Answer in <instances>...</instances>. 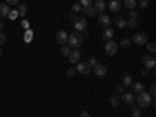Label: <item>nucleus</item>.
Here are the masks:
<instances>
[{
	"instance_id": "nucleus-36",
	"label": "nucleus",
	"mask_w": 156,
	"mask_h": 117,
	"mask_svg": "<svg viewBox=\"0 0 156 117\" xmlns=\"http://www.w3.org/2000/svg\"><path fill=\"white\" fill-rule=\"evenodd\" d=\"M5 42H6V34L3 31H0V45L5 44Z\"/></svg>"
},
{
	"instance_id": "nucleus-6",
	"label": "nucleus",
	"mask_w": 156,
	"mask_h": 117,
	"mask_svg": "<svg viewBox=\"0 0 156 117\" xmlns=\"http://www.w3.org/2000/svg\"><path fill=\"white\" fill-rule=\"evenodd\" d=\"M86 25H87V22H86V19L84 17H78L76 16V19L73 20V28H75V31H83V30H86Z\"/></svg>"
},
{
	"instance_id": "nucleus-45",
	"label": "nucleus",
	"mask_w": 156,
	"mask_h": 117,
	"mask_svg": "<svg viewBox=\"0 0 156 117\" xmlns=\"http://www.w3.org/2000/svg\"><path fill=\"white\" fill-rule=\"evenodd\" d=\"M3 27H5V22H3V20H0V31L3 30Z\"/></svg>"
},
{
	"instance_id": "nucleus-46",
	"label": "nucleus",
	"mask_w": 156,
	"mask_h": 117,
	"mask_svg": "<svg viewBox=\"0 0 156 117\" xmlns=\"http://www.w3.org/2000/svg\"><path fill=\"white\" fill-rule=\"evenodd\" d=\"M81 34H84V37H86V36H89V31H87V30H83Z\"/></svg>"
},
{
	"instance_id": "nucleus-37",
	"label": "nucleus",
	"mask_w": 156,
	"mask_h": 117,
	"mask_svg": "<svg viewBox=\"0 0 156 117\" xmlns=\"http://www.w3.org/2000/svg\"><path fill=\"white\" fill-rule=\"evenodd\" d=\"M6 5H8V6H14V5H19V0H6Z\"/></svg>"
},
{
	"instance_id": "nucleus-40",
	"label": "nucleus",
	"mask_w": 156,
	"mask_h": 117,
	"mask_svg": "<svg viewBox=\"0 0 156 117\" xmlns=\"http://www.w3.org/2000/svg\"><path fill=\"white\" fill-rule=\"evenodd\" d=\"M22 28H25V30H28V28H30L28 20H22Z\"/></svg>"
},
{
	"instance_id": "nucleus-29",
	"label": "nucleus",
	"mask_w": 156,
	"mask_h": 117,
	"mask_svg": "<svg viewBox=\"0 0 156 117\" xmlns=\"http://www.w3.org/2000/svg\"><path fill=\"white\" fill-rule=\"evenodd\" d=\"M145 45H147V50L150 51V53H154L156 51V44L154 42H147Z\"/></svg>"
},
{
	"instance_id": "nucleus-22",
	"label": "nucleus",
	"mask_w": 156,
	"mask_h": 117,
	"mask_svg": "<svg viewBox=\"0 0 156 117\" xmlns=\"http://www.w3.org/2000/svg\"><path fill=\"white\" fill-rule=\"evenodd\" d=\"M17 12H19V16H25V14H27V5H25V3H19L17 5Z\"/></svg>"
},
{
	"instance_id": "nucleus-16",
	"label": "nucleus",
	"mask_w": 156,
	"mask_h": 117,
	"mask_svg": "<svg viewBox=\"0 0 156 117\" xmlns=\"http://www.w3.org/2000/svg\"><path fill=\"white\" fill-rule=\"evenodd\" d=\"M9 6L6 5V3H0V17L2 19H5V17H8V14H9Z\"/></svg>"
},
{
	"instance_id": "nucleus-43",
	"label": "nucleus",
	"mask_w": 156,
	"mask_h": 117,
	"mask_svg": "<svg viewBox=\"0 0 156 117\" xmlns=\"http://www.w3.org/2000/svg\"><path fill=\"white\" fill-rule=\"evenodd\" d=\"M69 19H70V20L73 22V20L76 19V14H75V12H70V16H69Z\"/></svg>"
},
{
	"instance_id": "nucleus-42",
	"label": "nucleus",
	"mask_w": 156,
	"mask_h": 117,
	"mask_svg": "<svg viewBox=\"0 0 156 117\" xmlns=\"http://www.w3.org/2000/svg\"><path fill=\"white\" fill-rule=\"evenodd\" d=\"M115 90H117V92H123V86H122V84H119V86L115 87Z\"/></svg>"
},
{
	"instance_id": "nucleus-41",
	"label": "nucleus",
	"mask_w": 156,
	"mask_h": 117,
	"mask_svg": "<svg viewBox=\"0 0 156 117\" xmlns=\"http://www.w3.org/2000/svg\"><path fill=\"white\" fill-rule=\"evenodd\" d=\"M140 72H142V76H148V75H150V72H148L147 69H142Z\"/></svg>"
},
{
	"instance_id": "nucleus-44",
	"label": "nucleus",
	"mask_w": 156,
	"mask_h": 117,
	"mask_svg": "<svg viewBox=\"0 0 156 117\" xmlns=\"http://www.w3.org/2000/svg\"><path fill=\"white\" fill-rule=\"evenodd\" d=\"M81 117H89V112L87 111H81Z\"/></svg>"
},
{
	"instance_id": "nucleus-4",
	"label": "nucleus",
	"mask_w": 156,
	"mask_h": 117,
	"mask_svg": "<svg viewBox=\"0 0 156 117\" xmlns=\"http://www.w3.org/2000/svg\"><path fill=\"white\" fill-rule=\"evenodd\" d=\"M117 48H119V44L111 39V41H106V44H105V53L108 56H114L117 53Z\"/></svg>"
},
{
	"instance_id": "nucleus-32",
	"label": "nucleus",
	"mask_w": 156,
	"mask_h": 117,
	"mask_svg": "<svg viewBox=\"0 0 156 117\" xmlns=\"http://www.w3.org/2000/svg\"><path fill=\"white\" fill-rule=\"evenodd\" d=\"M131 117H142V112H140V109H139V108H134V109L131 111Z\"/></svg>"
},
{
	"instance_id": "nucleus-9",
	"label": "nucleus",
	"mask_w": 156,
	"mask_h": 117,
	"mask_svg": "<svg viewBox=\"0 0 156 117\" xmlns=\"http://www.w3.org/2000/svg\"><path fill=\"white\" fill-rule=\"evenodd\" d=\"M67 37H69V34H67L66 30H58V33H56V42L59 45H66L67 44Z\"/></svg>"
},
{
	"instance_id": "nucleus-13",
	"label": "nucleus",
	"mask_w": 156,
	"mask_h": 117,
	"mask_svg": "<svg viewBox=\"0 0 156 117\" xmlns=\"http://www.w3.org/2000/svg\"><path fill=\"white\" fill-rule=\"evenodd\" d=\"M92 72H94L97 76H105L106 72H108V67H106V66H103V64H97V66L92 67Z\"/></svg>"
},
{
	"instance_id": "nucleus-39",
	"label": "nucleus",
	"mask_w": 156,
	"mask_h": 117,
	"mask_svg": "<svg viewBox=\"0 0 156 117\" xmlns=\"http://www.w3.org/2000/svg\"><path fill=\"white\" fill-rule=\"evenodd\" d=\"M153 98H154V95H156V86L154 84H151V87H150V92H148Z\"/></svg>"
},
{
	"instance_id": "nucleus-20",
	"label": "nucleus",
	"mask_w": 156,
	"mask_h": 117,
	"mask_svg": "<svg viewBox=\"0 0 156 117\" xmlns=\"http://www.w3.org/2000/svg\"><path fill=\"white\" fill-rule=\"evenodd\" d=\"M131 87L134 89V92H136V94L142 92V90H145V86L142 84L140 81H136V83H133V84H131Z\"/></svg>"
},
{
	"instance_id": "nucleus-17",
	"label": "nucleus",
	"mask_w": 156,
	"mask_h": 117,
	"mask_svg": "<svg viewBox=\"0 0 156 117\" xmlns=\"http://www.w3.org/2000/svg\"><path fill=\"white\" fill-rule=\"evenodd\" d=\"M103 39H105V41H111L112 39V36H114V30L111 28V27H108V28H105V31H103Z\"/></svg>"
},
{
	"instance_id": "nucleus-15",
	"label": "nucleus",
	"mask_w": 156,
	"mask_h": 117,
	"mask_svg": "<svg viewBox=\"0 0 156 117\" xmlns=\"http://www.w3.org/2000/svg\"><path fill=\"white\" fill-rule=\"evenodd\" d=\"M134 83V80H133V76H131V73H125L123 76H122V86L125 87H129V86H131Z\"/></svg>"
},
{
	"instance_id": "nucleus-28",
	"label": "nucleus",
	"mask_w": 156,
	"mask_h": 117,
	"mask_svg": "<svg viewBox=\"0 0 156 117\" xmlns=\"http://www.w3.org/2000/svg\"><path fill=\"white\" fill-rule=\"evenodd\" d=\"M92 2H94V0H80L78 3L81 5V8H87V6H90V5H92Z\"/></svg>"
},
{
	"instance_id": "nucleus-31",
	"label": "nucleus",
	"mask_w": 156,
	"mask_h": 117,
	"mask_svg": "<svg viewBox=\"0 0 156 117\" xmlns=\"http://www.w3.org/2000/svg\"><path fill=\"white\" fill-rule=\"evenodd\" d=\"M83 8H81V5L78 3V2H75L73 5H72V12H80Z\"/></svg>"
},
{
	"instance_id": "nucleus-26",
	"label": "nucleus",
	"mask_w": 156,
	"mask_h": 117,
	"mask_svg": "<svg viewBox=\"0 0 156 117\" xmlns=\"http://www.w3.org/2000/svg\"><path fill=\"white\" fill-rule=\"evenodd\" d=\"M70 50H72V48H70L69 45H62V47H61V55H62L64 58H67L69 53H70Z\"/></svg>"
},
{
	"instance_id": "nucleus-1",
	"label": "nucleus",
	"mask_w": 156,
	"mask_h": 117,
	"mask_svg": "<svg viewBox=\"0 0 156 117\" xmlns=\"http://www.w3.org/2000/svg\"><path fill=\"white\" fill-rule=\"evenodd\" d=\"M83 41H84V37H83V34L80 31H73L67 37V42H69V47L70 48H80L83 45Z\"/></svg>"
},
{
	"instance_id": "nucleus-10",
	"label": "nucleus",
	"mask_w": 156,
	"mask_h": 117,
	"mask_svg": "<svg viewBox=\"0 0 156 117\" xmlns=\"http://www.w3.org/2000/svg\"><path fill=\"white\" fill-rule=\"evenodd\" d=\"M106 8H109V11L112 12H119L122 9V2L120 0H109V3H106Z\"/></svg>"
},
{
	"instance_id": "nucleus-35",
	"label": "nucleus",
	"mask_w": 156,
	"mask_h": 117,
	"mask_svg": "<svg viewBox=\"0 0 156 117\" xmlns=\"http://www.w3.org/2000/svg\"><path fill=\"white\" fill-rule=\"evenodd\" d=\"M150 5V0H139V6L140 8H147Z\"/></svg>"
},
{
	"instance_id": "nucleus-34",
	"label": "nucleus",
	"mask_w": 156,
	"mask_h": 117,
	"mask_svg": "<svg viewBox=\"0 0 156 117\" xmlns=\"http://www.w3.org/2000/svg\"><path fill=\"white\" fill-rule=\"evenodd\" d=\"M17 16H19L17 9H12V11H9V14H8V17H9V19H17Z\"/></svg>"
},
{
	"instance_id": "nucleus-12",
	"label": "nucleus",
	"mask_w": 156,
	"mask_h": 117,
	"mask_svg": "<svg viewBox=\"0 0 156 117\" xmlns=\"http://www.w3.org/2000/svg\"><path fill=\"white\" fill-rule=\"evenodd\" d=\"M92 3H94L95 12H98V14H103V12H105V9H106V2L105 0H95V2H92Z\"/></svg>"
},
{
	"instance_id": "nucleus-19",
	"label": "nucleus",
	"mask_w": 156,
	"mask_h": 117,
	"mask_svg": "<svg viewBox=\"0 0 156 117\" xmlns=\"http://www.w3.org/2000/svg\"><path fill=\"white\" fill-rule=\"evenodd\" d=\"M137 5V0H123V6L126 9H134Z\"/></svg>"
},
{
	"instance_id": "nucleus-8",
	"label": "nucleus",
	"mask_w": 156,
	"mask_h": 117,
	"mask_svg": "<svg viewBox=\"0 0 156 117\" xmlns=\"http://www.w3.org/2000/svg\"><path fill=\"white\" fill-rule=\"evenodd\" d=\"M75 69H76V72H80V73H83V75H89L90 72H92V67H90L87 62H81V61L76 64Z\"/></svg>"
},
{
	"instance_id": "nucleus-18",
	"label": "nucleus",
	"mask_w": 156,
	"mask_h": 117,
	"mask_svg": "<svg viewBox=\"0 0 156 117\" xmlns=\"http://www.w3.org/2000/svg\"><path fill=\"white\" fill-rule=\"evenodd\" d=\"M109 105L112 106V108H117L120 105V95H111L109 97Z\"/></svg>"
},
{
	"instance_id": "nucleus-30",
	"label": "nucleus",
	"mask_w": 156,
	"mask_h": 117,
	"mask_svg": "<svg viewBox=\"0 0 156 117\" xmlns=\"http://www.w3.org/2000/svg\"><path fill=\"white\" fill-rule=\"evenodd\" d=\"M87 64H89L90 67H94V66H97V64H98V61H97L95 56H90V58L87 59Z\"/></svg>"
},
{
	"instance_id": "nucleus-21",
	"label": "nucleus",
	"mask_w": 156,
	"mask_h": 117,
	"mask_svg": "<svg viewBox=\"0 0 156 117\" xmlns=\"http://www.w3.org/2000/svg\"><path fill=\"white\" fill-rule=\"evenodd\" d=\"M81 11H84V14H86V16H89V17H94V16L97 14V12H95V9H94V6H92V5H90V6H87V8H83Z\"/></svg>"
},
{
	"instance_id": "nucleus-23",
	"label": "nucleus",
	"mask_w": 156,
	"mask_h": 117,
	"mask_svg": "<svg viewBox=\"0 0 156 117\" xmlns=\"http://www.w3.org/2000/svg\"><path fill=\"white\" fill-rule=\"evenodd\" d=\"M119 45H120L122 48H128L129 45H131V39H128V37H122V39H120V42H119Z\"/></svg>"
},
{
	"instance_id": "nucleus-7",
	"label": "nucleus",
	"mask_w": 156,
	"mask_h": 117,
	"mask_svg": "<svg viewBox=\"0 0 156 117\" xmlns=\"http://www.w3.org/2000/svg\"><path fill=\"white\" fill-rule=\"evenodd\" d=\"M67 58H69V61H70L72 64H78V62H80V59H81V51H80V48H72Z\"/></svg>"
},
{
	"instance_id": "nucleus-3",
	"label": "nucleus",
	"mask_w": 156,
	"mask_h": 117,
	"mask_svg": "<svg viewBox=\"0 0 156 117\" xmlns=\"http://www.w3.org/2000/svg\"><path fill=\"white\" fill-rule=\"evenodd\" d=\"M142 64H144V69L147 70H154L156 67V59L151 55H144L142 56Z\"/></svg>"
},
{
	"instance_id": "nucleus-14",
	"label": "nucleus",
	"mask_w": 156,
	"mask_h": 117,
	"mask_svg": "<svg viewBox=\"0 0 156 117\" xmlns=\"http://www.w3.org/2000/svg\"><path fill=\"white\" fill-rule=\"evenodd\" d=\"M98 22H100V25H103L105 28H108L109 27V23H111V19H109V16L108 14H98Z\"/></svg>"
},
{
	"instance_id": "nucleus-27",
	"label": "nucleus",
	"mask_w": 156,
	"mask_h": 117,
	"mask_svg": "<svg viewBox=\"0 0 156 117\" xmlns=\"http://www.w3.org/2000/svg\"><path fill=\"white\" fill-rule=\"evenodd\" d=\"M31 39H33V31L28 28L27 31H25V36H23V41L25 42H31Z\"/></svg>"
},
{
	"instance_id": "nucleus-2",
	"label": "nucleus",
	"mask_w": 156,
	"mask_h": 117,
	"mask_svg": "<svg viewBox=\"0 0 156 117\" xmlns=\"http://www.w3.org/2000/svg\"><path fill=\"white\" fill-rule=\"evenodd\" d=\"M151 100H153V97L147 92V90H142V92H139L137 97H136V101H137L139 108H148V106H151Z\"/></svg>"
},
{
	"instance_id": "nucleus-5",
	"label": "nucleus",
	"mask_w": 156,
	"mask_h": 117,
	"mask_svg": "<svg viewBox=\"0 0 156 117\" xmlns=\"http://www.w3.org/2000/svg\"><path fill=\"white\" fill-rule=\"evenodd\" d=\"M131 42H134L136 45H145L148 42V34H145V33H136L131 37Z\"/></svg>"
},
{
	"instance_id": "nucleus-47",
	"label": "nucleus",
	"mask_w": 156,
	"mask_h": 117,
	"mask_svg": "<svg viewBox=\"0 0 156 117\" xmlns=\"http://www.w3.org/2000/svg\"><path fill=\"white\" fill-rule=\"evenodd\" d=\"M0 58H2V50H0Z\"/></svg>"
},
{
	"instance_id": "nucleus-24",
	"label": "nucleus",
	"mask_w": 156,
	"mask_h": 117,
	"mask_svg": "<svg viewBox=\"0 0 156 117\" xmlns=\"http://www.w3.org/2000/svg\"><path fill=\"white\" fill-rule=\"evenodd\" d=\"M126 27H128V28H137V27H139L137 19H128V20H126Z\"/></svg>"
},
{
	"instance_id": "nucleus-25",
	"label": "nucleus",
	"mask_w": 156,
	"mask_h": 117,
	"mask_svg": "<svg viewBox=\"0 0 156 117\" xmlns=\"http://www.w3.org/2000/svg\"><path fill=\"white\" fill-rule=\"evenodd\" d=\"M115 25L119 28H123V27H126V20L123 17H115Z\"/></svg>"
},
{
	"instance_id": "nucleus-38",
	"label": "nucleus",
	"mask_w": 156,
	"mask_h": 117,
	"mask_svg": "<svg viewBox=\"0 0 156 117\" xmlns=\"http://www.w3.org/2000/svg\"><path fill=\"white\" fill-rule=\"evenodd\" d=\"M75 73H76V69H75V67H69V69H67V75H69V76H73Z\"/></svg>"
},
{
	"instance_id": "nucleus-33",
	"label": "nucleus",
	"mask_w": 156,
	"mask_h": 117,
	"mask_svg": "<svg viewBox=\"0 0 156 117\" xmlns=\"http://www.w3.org/2000/svg\"><path fill=\"white\" fill-rule=\"evenodd\" d=\"M139 17V12L136 9H129V19H137Z\"/></svg>"
},
{
	"instance_id": "nucleus-11",
	"label": "nucleus",
	"mask_w": 156,
	"mask_h": 117,
	"mask_svg": "<svg viewBox=\"0 0 156 117\" xmlns=\"http://www.w3.org/2000/svg\"><path fill=\"white\" fill-rule=\"evenodd\" d=\"M120 101H123L125 105H133L134 103V94L133 92H122Z\"/></svg>"
}]
</instances>
